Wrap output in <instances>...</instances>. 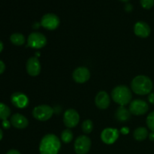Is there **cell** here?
Listing matches in <instances>:
<instances>
[{
    "mask_svg": "<svg viewBox=\"0 0 154 154\" xmlns=\"http://www.w3.org/2000/svg\"><path fill=\"white\" fill-rule=\"evenodd\" d=\"M140 2L144 9H150L154 5V0H140Z\"/></svg>",
    "mask_w": 154,
    "mask_h": 154,
    "instance_id": "24",
    "label": "cell"
},
{
    "mask_svg": "<svg viewBox=\"0 0 154 154\" xmlns=\"http://www.w3.org/2000/svg\"><path fill=\"white\" fill-rule=\"evenodd\" d=\"M125 10L128 12H130L131 11H132V5L131 4H126L125 6Z\"/></svg>",
    "mask_w": 154,
    "mask_h": 154,
    "instance_id": "29",
    "label": "cell"
},
{
    "mask_svg": "<svg viewBox=\"0 0 154 154\" xmlns=\"http://www.w3.org/2000/svg\"><path fill=\"white\" fill-rule=\"evenodd\" d=\"M131 87L135 94L147 95L150 94L153 89V82L147 76L138 75L131 82Z\"/></svg>",
    "mask_w": 154,
    "mask_h": 154,
    "instance_id": "2",
    "label": "cell"
},
{
    "mask_svg": "<svg viewBox=\"0 0 154 154\" xmlns=\"http://www.w3.org/2000/svg\"><path fill=\"white\" fill-rule=\"evenodd\" d=\"M2 138H3V132H2V130L0 129V141L2 139Z\"/></svg>",
    "mask_w": 154,
    "mask_h": 154,
    "instance_id": "33",
    "label": "cell"
},
{
    "mask_svg": "<svg viewBox=\"0 0 154 154\" xmlns=\"http://www.w3.org/2000/svg\"><path fill=\"white\" fill-rule=\"evenodd\" d=\"M120 1L123 2H128L130 1V0H120Z\"/></svg>",
    "mask_w": 154,
    "mask_h": 154,
    "instance_id": "34",
    "label": "cell"
},
{
    "mask_svg": "<svg viewBox=\"0 0 154 154\" xmlns=\"http://www.w3.org/2000/svg\"><path fill=\"white\" fill-rule=\"evenodd\" d=\"M61 147L60 138L54 134H48L42 138L39 144L40 154H57Z\"/></svg>",
    "mask_w": 154,
    "mask_h": 154,
    "instance_id": "1",
    "label": "cell"
},
{
    "mask_svg": "<svg viewBox=\"0 0 154 154\" xmlns=\"http://www.w3.org/2000/svg\"><path fill=\"white\" fill-rule=\"evenodd\" d=\"M10 122L14 127L20 129H25L29 125V120H27L26 117L19 113L13 114L11 116Z\"/></svg>",
    "mask_w": 154,
    "mask_h": 154,
    "instance_id": "16",
    "label": "cell"
},
{
    "mask_svg": "<svg viewBox=\"0 0 154 154\" xmlns=\"http://www.w3.org/2000/svg\"><path fill=\"white\" fill-rule=\"evenodd\" d=\"M148 101L150 104L154 105V93H151L148 96Z\"/></svg>",
    "mask_w": 154,
    "mask_h": 154,
    "instance_id": "27",
    "label": "cell"
},
{
    "mask_svg": "<svg viewBox=\"0 0 154 154\" xmlns=\"http://www.w3.org/2000/svg\"><path fill=\"white\" fill-rule=\"evenodd\" d=\"M149 138L151 141H154V132H151L149 135Z\"/></svg>",
    "mask_w": 154,
    "mask_h": 154,
    "instance_id": "31",
    "label": "cell"
},
{
    "mask_svg": "<svg viewBox=\"0 0 154 154\" xmlns=\"http://www.w3.org/2000/svg\"><path fill=\"white\" fill-rule=\"evenodd\" d=\"M119 134L120 132L118 129L114 128H106L101 133V139L105 144H112L117 140Z\"/></svg>",
    "mask_w": 154,
    "mask_h": 154,
    "instance_id": "10",
    "label": "cell"
},
{
    "mask_svg": "<svg viewBox=\"0 0 154 154\" xmlns=\"http://www.w3.org/2000/svg\"><path fill=\"white\" fill-rule=\"evenodd\" d=\"M150 27L144 21H138L134 26V32L140 38H147L150 34Z\"/></svg>",
    "mask_w": 154,
    "mask_h": 154,
    "instance_id": "15",
    "label": "cell"
},
{
    "mask_svg": "<svg viewBox=\"0 0 154 154\" xmlns=\"http://www.w3.org/2000/svg\"><path fill=\"white\" fill-rule=\"evenodd\" d=\"M80 116L78 111L73 108H69L66 111L63 115V122L68 128H74L78 124Z\"/></svg>",
    "mask_w": 154,
    "mask_h": 154,
    "instance_id": "9",
    "label": "cell"
},
{
    "mask_svg": "<svg viewBox=\"0 0 154 154\" xmlns=\"http://www.w3.org/2000/svg\"><path fill=\"white\" fill-rule=\"evenodd\" d=\"M81 128H82V130L84 133L86 134L91 133L92 131H93V122H92V120H84V121L83 122Z\"/></svg>",
    "mask_w": 154,
    "mask_h": 154,
    "instance_id": "22",
    "label": "cell"
},
{
    "mask_svg": "<svg viewBox=\"0 0 154 154\" xmlns=\"http://www.w3.org/2000/svg\"><path fill=\"white\" fill-rule=\"evenodd\" d=\"M149 135L148 130L145 127H138L134 131L133 136L136 141H141L145 140Z\"/></svg>",
    "mask_w": 154,
    "mask_h": 154,
    "instance_id": "18",
    "label": "cell"
},
{
    "mask_svg": "<svg viewBox=\"0 0 154 154\" xmlns=\"http://www.w3.org/2000/svg\"><path fill=\"white\" fill-rule=\"evenodd\" d=\"M3 48H4V45H3V43L1 42V41H0V53H1L2 51Z\"/></svg>",
    "mask_w": 154,
    "mask_h": 154,
    "instance_id": "32",
    "label": "cell"
},
{
    "mask_svg": "<svg viewBox=\"0 0 154 154\" xmlns=\"http://www.w3.org/2000/svg\"><path fill=\"white\" fill-rule=\"evenodd\" d=\"M60 20L58 16L54 14H46L41 20V26L48 30H54L60 26Z\"/></svg>",
    "mask_w": 154,
    "mask_h": 154,
    "instance_id": "8",
    "label": "cell"
},
{
    "mask_svg": "<svg viewBox=\"0 0 154 154\" xmlns=\"http://www.w3.org/2000/svg\"><path fill=\"white\" fill-rule=\"evenodd\" d=\"M74 81L78 84H84L90 80V72L87 67L81 66L75 69L72 74Z\"/></svg>",
    "mask_w": 154,
    "mask_h": 154,
    "instance_id": "11",
    "label": "cell"
},
{
    "mask_svg": "<svg viewBox=\"0 0 154 154\" xmlns=\"http://www.w3.org/2000/svg\"><path fill=\"white\" fill-rule=\"evenodd\" d=\"M5 70V65L2 60H0V75L2 74Z\"/></svg>",
    "mask_w": 154,
    "mask_h": 154,
    "instance_id": "26",
    "label": "cell"
},
{
    "mask_svg": "<svg viewBox=\"0 0 154 154\" xmlns=\"http://www.w3.org/2000/svg\"><path fill=\"white\" fill-rule=\"evenodd\" d=\"M6 154H20V153L18 150H14V149H11V150H8V153Z\"/></svg>",
    "mask_w": 154,
    "mask_h": 154,
    "instance_id": "30",
    "label": "cell"
},
{
    "mask_svg": "<svg viewBox=\"0 0 154 154\" xmlns=\"http://www.w3.org/2000/svg\"><path fill=\"white\" fill-rule=\"evenodd\" d=\"M131 116V113L129 109L125 106H120L117 109L115 113V117L118 121L126 122L129 120Z\"/></svg>",
    "mask_w": 154,
    "mask_h": 154,
    "instance_id": "17",
    "label": "cell"
},
{
    "mask_svg": "<svg viewBox=\"0 0 154 154\" xmlns=\"http://www.w3.org/2000/svg\"><path fill=\"white\" fill-rule=\"evenodd\" d=\"M129 110L133 115H143L148 111L149 105L142 99H135L130 102Z\"/></svg>",
    "mask_w": 154,
    "mask_h": 154,
    "instance_id": "7",
    "label": "cell"
},
{
    "mask_svg": "<svg viewBox=\"0 0 154 154\" xmlns=\"http://www.w3.org/2000/svg\"><path fill=\"white\" fill-rule=\"evenodd\" d=\"M111 97L116 103L120 106H125L131 102L132 95L129 87L125 85H119L113 89Z\"/></svg>",
    "mask_w": 154,
    "mask_h": 154,
    "instance_id": "3",
    "label": "cell"
},
{
    "mask_svg": "<svg viewBox=\"0 0 154 154\" xmlns=\"http://www.w3.org/2000/svg\"><path fill=\"white\" fill-rule=\"evenodd\" d=\"M54 109L50 105H41L35 107L32 110V115L34 118L39 121H47L52 117Z\"/></svg>",
    "mask_w": 154,
    "mask_h": 154,
    "instance_id": "4",
    "label": "cell"
},
{
    "mask_svg": "<svg viewBox=\"0 0 154 154\" xmlns=\"http://www.w3.org/2000/svg\"><path fill=\"white\" fill-rule=\"evenodd\" d=\"M129 129H128L127 127L122 128L121 130H120V132H121L122 134H123V135H126V134L129 133Z\"/></svg>",
    "mask_w": 154,
    "mask_h": 154,
    "instance_id": "28",
    "label": "cell"
},
{
    "mask_svg": "<svg viewBox=\"0 0 154 154\" xmlns=\"http://www.w3.org/2000/svg\"><path fill=\"white\" fill-rule=\"evenodd\" d=\"M10 40L12 44L17 46H21L26 42L25 37L21 33H14L11 35Z\"/></svg>",
    "mask_w": 154,
    "mask_h": 154,
    "instance_id": "19",
    "label": "cell"
},
{
    "mask_svg": "<svg viewBox=\"0 0 154 154\" xmlns=\"http://www.w3.org/2000/svg\"><path fill=\"white\" fill-rule=\"evenodd\" d=\"M74 147L77 154H87L91 147V140L86 135H80L75 140Z\"/></svg>",
    "mask_w": 154,
    "mask_h": 154,
    "instance_id": "6",
    "label": "cell"
},
{
    "mask_svg": "<svg viewBox=\"0 0 154 154\" xmlns=\"http://www.w3.org/2000/svg\"><path fill=\"white\" fill-rule=\"evenodd\" d=\"M11 103L18 108H26L29 103V98L24 93L20 92L13 93L11 96Z\"/></svg>",
    "mask_w": 154,
    "mask_h": 154,
    "instance_id": "13",
    "label": "cell"
},
{
    "mask_svg": "<svg viewBox=\"0 0 154 154\" xmlns=\"http://www.w3.org/2000/svg\"><path fill=\"white\" fill-rule=\"evenodd\" d=\"M95 103L99 109H107L111 103L109 95L105 91H100L95 98Z\"/></svg>",
    "mask_w": 154,
    "mask_h": 154,
    "instance_id": "14",
    "label": "cell"
},
{
    "mask_svg": "<svg viewBox=\"0 0 154 154\" xmlns=\"http://www.w3.org/2000/svg\"><path fill=\"white\" fill-rule=\"evenodd\" d=\"M47 45V38L44 34L38 32H32L27 39V46L33 49H40Z\"/></svg>",
    "mask_w": 154,
    "mask_h": 154,
    "instance_id": "5",
    "label": "cell"
},
{
    "mask_svg": "<svg viewBox=\"0 0 154 154\" xmlns=\"http://www.w3.org/2000/svg\"><path fill=\"white\" fill-rule=\"evenodd\" d=\"M11 115V109L5 104L0 102V119L2 120H7Z\"/></svg>",
    "mask_w": 154,
    "mask_h": 154,
    "instance_id": "20",
    "label": "cell"
},
{
    "mask_svg": "<svg viewBox=\"0 0 154 154\" xmlns=\"http://www.w3.org/2000/svg\"><path fill=\"white\" fill-rule=\"evenodd\" d=\"M26 72L30 76H37L40 74L42 70V66H41L40 61L37 57H30L26 62Z\"/></svg>",
    "mask_w": 154,
    "mask_h": 154,
    "instance_id": "12",
    "label": "cell"
},
{
    "mask_svg": "<svg viewBox=\"0 0 154 154\" xmlns=\"http://www.w3.org/2000/svg\"><path fill=\"white\" fill-rule=\"evenodd\" d=\"M61 139L66 144H69L73 139V133L70 129H65L61 133Z\"/></svg>",
    "mask_w": 154,
    "mask_h": 154,
    "instance_id": "21",
    "label": "cell"
},
{
    "mask_svg": "<svg viewBox=\"0 0 154 154\" xmlns=\"http://www.w3.org/2000/svg\"><path fill=\"white\" fill-rule=\"evenodd\" d=\"M2 126L4 129H8L10 128L11 124V122L8 121V120H2Z\"/></svg>",
    "mask_w": 154,
    "mask_h": 154,
    "instance_id": "25",
    "label": "cell"
},
{
    "mask_svg": "<svg viewBox=\"0 0 154 154\" xmlns=\"http://www.w3.org/2000/svg\"><path fill=\"white\" fill-rule=\"evenodd\" d=\"M146 123H147V127H148L152 132H154V111L151 112L150 114H149V115L147 116Z\"/></svg>",
    "mask_w": 154,
    "mask_h": 154,
    "instance_id": "23",
    "label": "cell"
}]
</instances>
